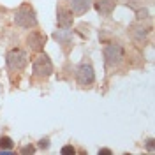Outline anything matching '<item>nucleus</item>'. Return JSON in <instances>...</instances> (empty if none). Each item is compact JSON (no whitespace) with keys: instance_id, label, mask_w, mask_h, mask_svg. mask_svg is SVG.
<instances>
[{"instance_id":"1","label":"nucleus","mask_w":155,"mask_h":155,"mask_svg":"<svg viewBox=\"0 0 155 155\" xmlns=\"http://www.w3.org/2000/svg\"><path fill=\"white\" fill-rule=\"evenodd\" d=\"M14 21H16V25L21 27V28H34V27H37L35 12H34V9L30 7L28 4H23V5L16 11Z\"/></svg>"},{"instance_id":"2","label":"nucleus","mask_w":155,"mask_h":155,"mask_svg":"<svg viewBox=\"0 0 155 155\" xmlns=\"http://www.w3.org/2000/svg\"><path fill=\"white\" fill-rule=\"evenodd\" d=\"M5 60H7V67H9L11 71H23L25 65L28 64L27 53H25L23 49H19V48L11 49L9 53H7V57H5Z\"/></svg>"},{"instance_id":"3","label":"nucleus","mask_w":155,"mask_h":155,"mask_svg":"<svg viewBox=\"0 0 155 155\" xmlns=\"http://www.w3.org/2000/svg\"><path fill=\"white\" fill-rule=\"evenodd\" d=\"M124 55H125V51H124V48H122V44L111 42V44H107L106 48H104V58H106L107 67H115V65H118V64L122 62Z\"/></svg>"},{"instance_id":"4","label":"nucleus","mask_w":155,"mask_h":155,"mask_svg":"<svg viewBox=\"0 0 155 155\" xmlns=\"http://www.w3.org/2000/svg\"><path fill=\"white\" fill-rule=\"evenodd\" d=\"M34 72L37 76H44V78L53 72V64H51L48 55L39 53L37 57H35V60H34Z\"/></svg>"},{"instance_id":"5","label":"nucleus","mask_w":155,"mask_h":155,"mask_svg":"<svg viewBox=\"0 0 155 155\" xmlns=\"http://www.w3.org/2000/svg\"><path fill=\"white\" fill-rule=\"evenodd\" d=\"M76 79L78 83L81 85V87H88V85H92L94 83V79H95V74H94V67H92V64H88V62H83L76 71Z\"/></svg>"},{"instance_id":"6","label":"nucleus","mask_w":155,"mask_h":155,"mask_svg":"<svg viewBox=\"0 0 155 155\" xmlns=\"http://www.w3.org/2000/svg\"><path fill=\"white\" fill-rule=\"evenodd\" d=\"M72 11L69 9V7H64V5H60L57 11V23L60 28H71L72 27Z\"/></svg>"},{"instance_id":"7","label":"nucleus","mask_w":155,"mask_h":155,"mask_svg":"<svg viewBox=\"0 0 155 155\" xmlns=\"http://www.w3.org/2000/svg\"><path fill=\"white\" fill-rule=\"evenodd\" d=\"M27 42H28L30 49H34V51L41 53V51L44 49V44H46V35L41 34V32H37V30H34V32L28 35Z\"/></svg>"},{"instance_id":"8","label":"nucleus","mask_w":155,"mask_h":155,"mask_svg":"<svg viewBox=\"0 0 155 155\" xmlns=\"http://www.w3.org/2000/svg\"><path fill=\"white\" fill-rule=\"evenodd\" d=\"M94 7L97 9V12L101 16H109L116 7V0H95Z\"/></svg>"},{"instance_id":"9","label":"nucleus","mask_w":155,"mask_h":155,"mask_svg":"<svg viewBox=\"0 0 155 155\" xmlns=\"http://www.w3.org/2000/svg\"><path fill=\"white\" fill-rule=\"evenodd\" d=\"M90 7H92V0H71V11L76 16L85 14Z\"/></svg>"},{"instance_id":"10","label":"nucleus","mask_w":155,"mask_h":155,"mask_svg":"<svg viewBox=\"0 0 155 155\" xmlns=\"http://www.w3.org/2000/svg\"><path fill=\"white\" fill-rule=\"evenodd\" d=\"M53 39L58 41L62 46H67L69 42H71V32H67V30H58V32L53 34Z\"/></svg>"},{"instance_id":"11","label":"nucleus","mask_w":155,"mask_h":155,"mask_svg":"<svg viewBox=\"0 0 155 155\" xmlns=\"http://www.w3.org/2000/svg\"><path fill=\"white\" fill-rule=\"evenodd\" d=\"M12 146H14V141L11 137H7V136L0 137V150L2 152H9V150H12Z\"/></svg>"},{"instance_id":"12","label":"nucleus","mask_w":155,"mask_h":155,"mask_svg":"<svg viewBox=\"0 0 155 155\" xmlns=\"http://www.w3.org/2000/svg\"><path fill=\"white\" fill-rule=\"evenodd\" d=\"M62 153L64 155H74L76 153V150H74V148H72V146H64V148H62Z\"/></svg>"},{"instance_id":"13","label":"nucleus","mask_w":155,"mask_h":155,"mask_svg":"<svg viewBox=\"0 0 155 155\" xmlns=\"http://www.w3.org/2000/svg\"><path fill=\"white\" fill-rule=\"evenodd\" d=\"M34 152H35V146H32V145L25 146V148L21 150V153H34Z\"/></svg>"},{"instance_id":"14","label":"nucleus","mask_w":155,"mask_h":155,"mask_svg":"<svg viewBox=\"0 0 155 155\" xmlns=\"http://www.w3.org/2000/svg\"><path fill=\"white\" fill-rule=\"evenodd\" d=\"M39 146H41V148H48V146H49V139H48V137L41 139V141H39Z\"/></svg>"},{"instance_id":"15","label":"nucleus","mask_w":155,"mask_h":155,"mask_svg":"<svg viewBox=\"0 0 155 155\" xmlns=\"http://www.w3.org/2000/svg\"><path fill=\"white\" fill-rule=\"evenodd\" d=\"M146 16H148V11H145V9H143V11H137V18H139V19H145Z\"/></svg>"},{"instance_id":"16","label":"nucleus","mask_w":155,"mask_h":155,"mask_svg":"<svg viewBox=\"0 0 155 155\" xmlns=\"http://www.w3.org/2000/svg\"><path fill=\"white\" fill-rule=\"evenodd\" d=\"M153 139H148V143H146V148H148V150H150V152H155V148H153Z\"/></svg>"},{"instance_id":"17","label":"nucleus","mask_w":155,"mask_h":155,"mask_svg":"<svg viewBox=\"0 0 155 155\" xmlns=\"http://www.w3.org/2000/svg\"><path fill=\"white\" fill-rule=\"evenodd\" d=\"M99 153H106V155H111V150H107V148H102V150H99Z\"/></svg>"}]
</instances>
